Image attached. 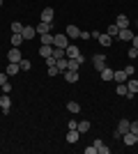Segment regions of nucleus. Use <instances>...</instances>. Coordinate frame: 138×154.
I'll return each instance as SVG.
<instances>
[{
  "instance_id": "f257e3e1",
  "label": "nucleus",
  "mask_w": 138,
  "mask_h": 154,
  "mask_svg": "<svg viewBox=\"0 0 138 154\" xmlns=\"http://www.w3.org/2000/svg\"><path fill=\"white\" fill-rule=\"evenodd\" d=\"M67 46H69L67 35H53V48H67Z\"/></svg>"
},
{
  "instance_id": "f03ea898",
  "label": "nucleus",
  "mask_w": 138,
  "mask_h": 154,
  "mask_svg": "<svg viewBox=\"0 0 138 154\" xmlns=\"http://www.w3.org/2000/svg\"><path fill=\"white\" fill-rule=\"evenodd\" d=\"M92 67H94L97 71H101L106 67V55L104 53H94V55H92Z\"/></svg>"
},
{
  "instance_id": "7ed1b4c3",
  "label": "nucleus",
  "mask_w": 138,
  "mask_h": 154,
  "mask_svg": "<svg viewBox=\"0 0 138 154\" xmlns=\"http://www.w3.org/2000/svg\"><path fill=\"white\" fill-rule=\"evenodd\" d=\"M129 124H131V122L122 117V120L118 122V129H115V134H113V136H115V138H122V134H124V131H129Z\"/></svg>"
},
{
  "instance_id": "20e7f679",
  "label": "nucleus",
  "mask_w": 138,
  "mask_h": 154,
  "mask_svg": "<svg viewBox=\"0 0 138 154\" xmlns=\"http://www.w3.org/2000/svg\"><path fill=\"white\" fill-rule=\"evenodd\" d=\"M65 58H83V55H81V48L76 44H69L65 48Z\"/></svg>"
},
{
  "instance_id": "39448f33",
  "label": "nucleus",
  "mask_w": 138,
  "mask_h": 154,
  "mask_svg": "<svg viewBox=\"0 0 138 154\" xmlns=\"http://www.w3.org/2000/svg\"><path fill=\"white\" fill-rule=\"evenodd\" d=\"M7 60H9V62H21V60H23V53H21L16 46H12L9 53H7Z\"/></svg>"
},
{
  "instance_id": "423d86ee",
  "label": "nucleus",
  "mask_w": 138,
  "mask_h": 154,
  "mask_svg": "<svg viewBox=\"0 0 138 154\" xmlns=\"http://www.w3.org/2000/svg\"><path fill=\"white\" fill-rule=\"evenodd\" d=\"M53 16H55L53 7H44V9H41V16H39V21H44V23H53Z\"/></svg>"
},
{
  "instance_id": "0eeeda50",
  "label": "nucleus",
  "mask_w": 138,
  "mask_h": 154,
  "mask_svg": "<svg viewBox=\"0 0 138 154\" xmlns=\"http://www.w3.org/2000/svg\"><path fill=\"white\" fill-rule=\"evenodd\" d=\"M113 74H115V69H111L108 64L99 71V76H101V81H104V83H111V81H113Z\"/></svg>"
},
{
  "instance_id": "6e6552de",
  "label": "nucleus",
  "mask_w": 138,
  "mask_h": 154,
  "mask_svg": "<svg viewBox=\"0 0 138 154\" xmlns=\"http://www.w3.org/2000/svg\"><path fill=\"white\" fill-rule=\"evenodd\" d=\"M69 39H81V28L78 26H67V32H65Z\"/></svg>"
},
{
  "instance_id": "1a4fd4ad",
  "label": "nucleus",
  "mask_w": 138,
  "mask_h": 154,
  "mask_svg": "<svg viewBox=\"0 0 138 154\" xmlns=\"http://www.w3.org/2000/svg\"><path fill=\"white\" fill-rule=\"evenodd\" d=\"M9 108H12V99H9V94H2L0 97V110H2V113H9Z\"/></svg>"
},
{
  "instance_id": "9d476101",
  "label": "nucleus",
  "mask_w": 138,
  "mask_h": 154,
  "mask_svg": "<svg viewBox=\"0 0 138 154\" xmlns=\"http://www.w3.org/2000/svg\"><path fill=\"white\" fill-rule=\"evenodd\" d=\"M78 138H81V131H78V129H69V131H67V143H69V145L78 143Z\"/></svg>"
},
{
  "instance_id": "9b49d317",
  "label": "nucleus",
  "mask_w": 138,
  "mask_h": 154,
  "mask_svg": "<svg viewBox=\"0 0 138 154\" xmlns=\"http://www.w3.org/2000/svg\"><path fill=\"white\" fill-rule=\"evenodd\" d=\"M62 76H65V81H67V83H76V81H78V71L67 69V71H62Z\"/></svg>"
},
{
  "instance_id": "f8f14e48",
  "label": "nucleus",
  "mask_w": 138,
  "mask_h": 154,
  "mask_svg": "<svg viewBox=\"0 0 138 154\" xmlns=\"http://www.w3.org/2000/svg\"><path fill=\"white\" fill-rule=\"evenodd\" d=\"M113 81H115V83H127V81H129V74H127L124 69H120V71L113 74Z\"/></svg>"
},
{
  "instance_id": "ddd939ff",
  "label": "nucleus",
  "mask_w": 138,
  "mask_h": 154,
  "mask_svg": "<svg viewBox=\"0 0 138 154\" xmlns=\"http://www.w3.org/2000/svg\"><path fill=\"white\" fill-rule=\"evenodd\" d=\"M92 145L97 147V152H99V154H108V152H111V147H106V143L101 140V138H97V140L92 143Z\"/></svg>"
},
{
  "instance_id": "4468645a",
  "label": "nucleus",
  "mask_w": 138,
  "mask_h": 154,
  "mask_svg": "<svg viewBox=\"0 0 138 154\" xmlns=\"http://www.w3.org/2000/svg\"><path fill=\"white\" fill-rule=\"evenodd\" d=\"M115 26H118L120 30H124V28H129V19H127L124 14H120V16H115Z\"/></svg>"
},
{
  "instance_id": "2eb2a0df",
  "label": "nucleus",
  "mask_w": 138,
  "mask_h": 154,
  "mask_svg": "<svg viewBox=\"0 0 138 154\" xmlns=\"http://www.w3.org/2000/svg\"><path fill=\"white\" fill-rule=\"evenodd\" d=\"M118 39H122V42H131V39H133V32L129 30V28H124V30L118 32Z\"/></svg>"
},
{
  "instance_id": "dca6fc26",
  "label": "nucleus",
  "mask_w": 138,
  "mask_h": 154,
  "mask_svg": "<svg viewBox=\"0 0 138 154\" xmlns=\"http://www.w3.org/2000/svg\"><path fill=\"white\" fill-rule=\"evenodd\" d=\"M39 55H41V58H51V55H53V46H48V44H41L39 46Z\"/></svg>"
},
{
  "instance_id": "f3484780",
  "label": "nucleus",
  "mask_w": 138,
  "mask_h": 154,
  "mask_svg": "<svg viewBox=\"0 0 138 154\" xmlns=\"http://www.w3.org/2000/svg\"><path fill=\"white\" fill-rule=\"evenodd\" d=\"M21 35H23V39H32L35 35H37V30H35L32 26H23V30H21Z\"/></svg>"
},
{
  "instance_id": "a211bd4d",
  "label": "nucleus",
  "mask_w": 138,
  "mask_h": 154,
  "mask_svg": "<svg viewBox=\"0 0 138 154\" xmlns=\"http://www.w3.org/2000/svg\"><path fill=\"white\" fill-rule=\"evenodd\" d=\"M19 71H21V64H19V62H9V64H7V74H9V78L16 76Z\"/></svg>"
},
{
  "instance_id": "6ab92c4d",
  "label": "nucleus",
  "mask_w": 138,
  "mask_h": 154,
  "mask_svg": "<svg viewBox=\"0 0 138 154\" xmlns=\"http://www.w3.org/2000/svg\"><path fill=\"white\" fill-rule=\"evenodd\" d=\"M9 42H12V46H16V48H19V46L23 44L26 39H23V35H19V32H12V37H9Z\"/></svg>"
},
{
  "instance_id": "aec40b11",
  "label": "nucleus",
  "mask_w": 138,
  "mask_h": 154,
  "mask_svg": "<svg viewBox=\"0 0 138 154\" xmlns=\"http://www.w3.org/2000/svg\"><path fill=\"white\" fill-rule=\"evenodd\" d=\"M35 30H37V35H46V32H51V23H44V21H39Z\"/></svg>"
},
{
  "instance_id": "412c9836",
  "label": "nucleus",
  "mask_w": 138,
  "mask_h": 154,
  "mask_svg": "<svg viewBox=\"0 0 138 154\" xmlns=\"http://www.w3.org/2000/svg\"><path fill=\"white\" fill-rule=\"evenodd\" d=\"M99 44L104 46V48H108V46L113 44V37L108 35V32H106V35H101V37H99Z\"/></svg>"
},
{
  "instance_id": "4be33fe9",
  "label": "nucleus",
  "mask_w": 138,
  "mask_h": 154,
  "mask_svg": "<svg viewBox=\"0 0 138 154\" xmlns=\"http://www.w3.org/2000/svg\"><path fill=\"white\" fill-rule=\"evenodd\" d=\"M124 143L127 145H129V147H131V145H136V134H131V131H124Z\"/></svg>"
},
{
  "instance_id": "5701e85b",
  "label": "nucleus",
  "mask_w": 138,
  "mask_h": 154,
  "mask_svg": "<svg viewBox=\"0 0 138 154\" xmlns=\"http://www.w3.org/2000/svg\"><path fill=\"white\" fill-rule=\"evenodd\" d=\"M127 90L133 92V94L138 92V81H136V78H129V81H127Z\"/></svg>"
},
{
  "instance_id": "b1692460",
  "label": "nucleus",
  "mask_w": 138,
  "mask_h": 154,
  "mask_svg": "<svg viewBox=\"0 0 138 154\" xmlns=\"http://www.w3.org/2000/svg\"><path fill=\"white\" fill-rule=\"evenodd\" d=\"M67 110H69V113H81V103L78 101H69L67 103Z\"/></svg>"
},
{
  "instance_id": "393cba45",
  "label": "nucleus",
  "mask_w": 138,
  "mask_h": 154,
  "mask_svg": "<svg viewBox=\"0 0 138 154\" xmlns=\"http://www.w3.org/2000/svg\"><path fill=\"white\" fill-rule=\"evenodd\" d=\"M39 39H41V44L53 46V35H51V32H46V35H39Z\"/></svg>"
},
{
  "instance_id": "a878e982",
  "label": "nucleus",
  "mask_w": 138,
  "mask_h": 154,
  "mask_svg": "<svg viewBox=\"0 0 138 154\" xmlns=\"http://www.w3.org/2000/svg\"><path fill=\"white\" fill-rule=\"evenodd\" d=\"M78 131H81V134H87V131H90V122H87V120L78 122Z\"/></svg>"
},
{
  "instance_id": "bb28decb",
  "label": "nucleus",
  "mask_w": 138,
  "mask_h": 154,
  "mask_svg": "<svg viewBox=\"0 0 138 154\" xmlns=\"http://www.w3.org/2000/svg\"><path fill=\"white\" fill-rule=\"evenodd\" d=\"M115 92H118L120 97H127V92H129V90H127V83H118V90H115Z\"/></svg>"
},
{
  "instance_id": "cd10ccee",
  "label": "nucleus",
  "mask_w": 138,
  "mask_h": 154,
  "mask_svg": "<svg viewBox=\"0 0 138 154\" xmlns=\"http://www.w3.org/2000/svg\"><path fill=\"white\" fill-rule=\"evenodd\" d=\"M53 58H55V60L65 58V48H53Z\"/></svg>"
},
{
  "instance_id": "c85d7f7f",
  "label": "nucleus",
  "mask_w": 138,
  "mask_h": 154,
  "mask_svg": "<svg viewBox=\"0 0 138 154\" xmlns=\"http://www.w3.org/2000/svg\"><path fill=\"white\" fill-rule=\"evenodd\" d=\"M21 30H23V23L14 21V23H12V32H19V35H21Z\"/></svg>"
},
{
  "instance_id": "c756f323",
  "label": "nucleus",
  "mask_w": 138,
  "mask_h": 154,
  "mask_svg": "<svg viewBox=\"0 0 138 154\" xmlns=\"http://www.w3.org/2000/svg\"><path fill=\"white\" fill-rule=\"evenodd\" d=\"M48 74H51V78H53V76H58V74H62V71L58 69V64H53V67H48Z\"/></svg>"
},
{
  "instance_id": "7c9ffc66",
  "label": "nucleus",
  "mask_w": 138,
  "mask_h": 154,
  "mask_svg": "<svg viewBox=\"0 0 138 154\" xmlns=\"http://www.w3.org/2000/svg\"><path fill=\"white\" fill-rule=\"evenodd\" d=\"M118 32H120V28L115 26V23H113V26L108 28V35H111V37H118Z\"/></svg>"
},
{
  "instance_id": "2f4dec72",
  "label": "nucleus",
  "mask_w": 138,
  "mask_h": 154,
  "mask_svg": "<svg viewBox=\"0 0 138 154\" xmlns=\"http://www.w3.org/2000/svg\"><path fill=\"white\" fill-rule=\"evenodd\" d=\"M21 71H30V67H32V64H30V62H28V60H21Z\"/></svg>"
},
{
  "instance_id": "473e14b6",
  "label": "nucleus",
  "mask_w": 138,
  "mask_h": 154,
  "mask_svg": "<svg viewBox=\"0 0 138 154\" xmlns=\"http://www.w3.org/2000/svg\"><path fill=\"white\" fill-rule=\"evenodd\" d=\"M5 83H9V74H7V71H5V74H0V88H2Z\"/></svg>"
},
{
  "instance_id": "72a5a7b5",
  "label": "nucleus",
  "mask_w": 138,
  "mask_h": 154,
  "mask_svg": "<svg viewBox=\"0 0 138 154\" xmlns=\"http://www.w3.org/2000/svg\"><path fill=\"white\" fill-rule=\"evenodd\" d=\"M127 55H129V58H138V48H133V46H131V48L127 51Z\"/></svg>"
},
{
  "instance_id": "f704fd0d",
  "label": "nucleus",
  "mask_w": 138,
  "mask_h": 154,
  "mask_svg": "<svg viewBox=\"0 0 138 154\" xmlns=\"http://www.w3.org/2000/svg\"><path fill=\"white\" fill-rule=\"evenodd\" d=\"M129 131H131V134H138V122H131V124H129Z\"/></svg>"
},
{
  "instance_id": "c9c22d12",
  "label": "nucleus",
  "mask_w": 138,
  "mask_h": 154,
  "mask_svg": "<svg viewBox=\"0 0 138 154\" xmlns=\"http://www.w3.org/2000/svg\"><path fill=\"white\" fill-rule=\"evenodd\" d=\"M124 71H127V74H129V78H131V74H136V69H133L131 64H127V67H124Z\"/></svg>"
},
{
  "instance_id": "e433bc0d",
  "label": "nucleus",
  "mask_w": 138,
  "mask_h": 154,
  "mask_svg": "<svg viewBox=\"0 0 138 154\" xmlns=\"http://www.w3.org/2000/svg\"><path fill=\"white\" fill-rule=\"evenodd\" d=\"M85 154H97V147H94V145H90V147H85Z\"/></svg>"
},
{
  "instance_id": "4c0bfd02",
  "label": "nucleus",
  "mask_w": 138,
  "mask_h": 154,
  "mask_svg": "<svg viewBox=\"0 0 138 154\" xmlns=\"http://www.w3.org/2000/svg\"><path fill=\"white\" fill-rule=\"evenodd\" d=\"M2 92H5V94H9V92H12V85L5 83V85H2Z\"/></svg>"
},
{
  "instance_id": "58836bf2",
  "label": "nucleus",
  "mask_w": 138,
  "mask_h": 154,
  "mask_svg": "<svg viewBox=\"0 0 138 154\" xmlns=\"http://www.w3.org/2000/svg\"><path fill=\"white\" fill-rule=\"evenodd\" d=\"M131 46H133V48H138V37H136V35H133V39H131Z\"/></svg>"
},
{
  "instance_id": "ea45409f",
  "label": "nucleus",
  "mask_w": 138,
  "mask_h": 154,
  "mask_svg": "<svg viewBox=\"0 0 138 154\" xmlns=\"http://www.w3.org/2000/svg\"><path fill=\"white\" fill-rule=\"evenodd\" d=\"M136 145H138V134H136Z\"/></svg>"
},
{
  "instance_id": "a19ab883",
  "label": "nucleus",
  "mask_w": 138,
  "mask_h": 154,
  "mask_svg": "<svg viewBox=\"0 0 138 154\" xmlns=\"http://www.w3.org/2000/svg\"><path fill=\"white\" fill-rule=\"evenodd\" d=\"M0 7H2V0H0Z\"/></svg>"
}]
</instances>
